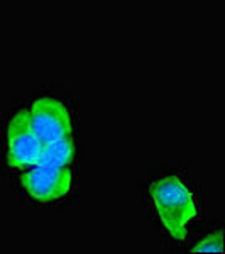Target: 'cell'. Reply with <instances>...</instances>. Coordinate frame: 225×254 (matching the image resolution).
Segmentation results:
<instances>
[{
    "mask_svg": "<svg viewBox=\"0 0 225 254\" xmlns=\"http://www.w3.org/2000/svg\"><path fill=\"white\" fill-rule=\"evenodd\" d=\"M7 159L14 168L34 166L43 149V141L31 129L29 110H20L12 117L7 132Z\"/></svg>",
    "mask_w": 225,
    "mask_h": 254,
    "instance_id": "3",
    "label": "cell"
},
{
    "mask_svg": "<svg viewBox=\"0 0 225 254\" xmlns=\"http://www.w3.org/2000/svg\"><path fill=\"white\" fill-rule=\"evenodd\" d=\"M193 253H224V234L219 231L217 234L207 236L200 243H196Z\"/></svg>",
    "mask_w": 225,
    "mask_h": 254,
    "instance_id": "6",
    "label": "cell"
},
{
    "mask_svg": "<svg viewBox=\"0 0 225 254\" xmlns=\"http://www.w3.org/2000/svg\"><path fill=\"white\" fill-rule=\"evenodd\" d=\"M22 185L32 198L51 202L64 196L71 188V173L68 168L39 166L22 176Z\"/></svg>",
    "mask_w": 225,
    "mask_h": 254,
    "instance_id": "4",
    "label": "cell"
},
{
    "mask_svg": "<svg viewBox=\"0 0 225 254\" xmlns=\"http://www.w3.org/2000/svg\"><path fill=\"white\" fill-rule=\"evenodd\" d=\"M151 200L161 222L174 239H185L186 224L196 215L193 193L176 176H166L153 183Z\"/></svg>",
    "mask_w": 225,
    "mask_h": 254,
    "instance_id": "1",
    "label": "cell"
},
{
    "mask_svg": "<svg viewBox=\"0 0 225 254\" xmlns=\"http://www.w3.org/2000/svg\"><path fill=\"white\" fill-rule=\"evenodd\" d=\"M73 158H75V144H73L71 137H64L58 139V141L44 142L36 165L68 168L69 163L73 161Z\"/></svg>",
    "mask_w": 225,
    "mask_h": 254,
    "instance_id": "5",
    "label": "cell"
},
{
    "mask_svg": "<svg viewBox=\"0 0 225 254\" xmlns=\"http://www.w3.org/2000/svg\"><path fill=\"white\" fill-rule=\"evenodd\" d=\"M31 129L41 141L51 142L71 137V117L68 109L55 98H39L29 109Z\"/></svg>",
    "mask_w": 225,
    "mask_h": 254,
    "instance_id": "2",
    "label": "cell"
}]
</instances>
